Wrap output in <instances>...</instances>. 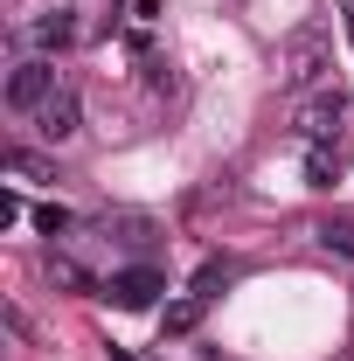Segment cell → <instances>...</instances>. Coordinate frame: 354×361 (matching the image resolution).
Masks as SVG:
<instances>
[{"label": "cell", "instance_id": "7c38bea8", "mask_svg": "<svg viewBox=\"0 0 354 361\" xmlns=\"http://www.w3.org/2000/svg\"><path fill=\"white\" fill-rule=\"evenodd\" d=\"M319 243H326L334 257H348V264H354V223H326V229H319Z\"/></svg>", "mask_w": 354, "mask_h": 361}, {"label": "cell", "instance_id": "3957f363", "mask_svg": "<svg viewBox=\"0 0 354 361\" xmlns=\"http://www.w3.org/2000/svg\"><path fill=\"white\" fill-rule=\"evenodd\" d=\"M341 126H354V97H348L341 84L319 90L312 104H299V139H306V146H312V139H334Z\"/></svg>", "mask_w": 354, "mask_h": 361}, {"label": "cell", "instance_id": "4fadbf2b", "mask_svg": "<svg viewBox=\"0 0 354 361\" xmlns=\"http://www.w3.org/2000/svg\"><path fill=\"white\" fill-rule=\"evenodd\" d=\"M35 229H42V236H63V229H77V216L49 202V209H35Z\"/></svg>", "mask_w": 354, "mask_h": 361}, {"label": "cell", "instance_id": "6da1fadb", "mask_svg": "<svg viewBox=\"0 0 354 361\" xmlns=\"http://www.w3.org/2000/svg\"><path fill=\"white\" fill-rule=\"evenodd\" d=\"M160 292H167V278H160V271H153V264H133V271H111V278L97 285V299H111L118 313H146V306H153Z\"/></svg>", "mask_w": 354, "mask_h": 361}, {"label": "cell", "instance_id": "8992f818", "mask_svg": "<svg viewBox=\"0 0 354 361\" xmlns=\"http://www.w3.org/2000/svg\"><path fill=\"white\" fill-rule=\"evenodd\" d=\"M341 167H348V146H334V139H312V146H306V180H312V188H334Z\"/></svg>", "mask_w": 354, "mask_h": 361}, {"label": "cell", "instance_id": "ba28073f", "mask_svg": "<svg viewBox=\"0 0 354 361\" xmlns=\"http://www.w3.org/2000/svg\"><path fill=\"white\" fill-rule=\"evenodd\" d=\"M7 174H21V180H56V167H49L42 153H28V146H7Z\"/></svg>", "mask_w": 354, "mask_h": 361}, {"label": "cell", "instance_id": "30bf717a", "mask_svg": "<svg viewBox=\"0 0 354 361\" xmlns=\"http://www.w3.org/2000/svg\"><path fill=\"white\" fill-rule=\"evenodd\" d=\"M49 278H56V285H70V292H97V285H90V271L70 264V257H56V264H49Z\"/></svg>", "mask_w": 354, "mask_h": 361}, {"label": "cell", "instance_id": "9c48e42d", "mask_svg": "<svg viewBox=\"0 0 354 361\" xmlns=\"http://www.w3.org/2000/svg\"><path fill=\"white\" fill-rule=\"evenodd\" d=\"M222 285H229V264H216V257H209V264L195 271V299H202V306H209V299H216Z\"/></svg>", "mask_w": 354, "mask_h": 361}, {"label": "cell", "instance_id": "277c9868", "mask_svg": "<svg viewBox=\"0 0 354 361\" xmlns=\"http://www.w3.org/2000/svg\"><path fill=\"white\" fill-rule=\"evenodd\" d=\"M326 70H334V56H326V35H319V28H306V35L292 42V56H285V84L306 90V84H319Z\"/></svg>", "mask_w": 354, "mask_h": 361}, {"label": "cell", "instance_id": "8fae6325", "mask_svg": "<svg viewBox=\"0 0 354 361\" xmlns=\"http://www.w3.org/2000/svg\"><path fill=\"white\" fill-rule=\"evenodd\" d=\"M195 319H202V299H195V292H188V299H181V306H167V319H160V326H167V334H188V326H195Z\"/></svg>", "mask_w": 354, "mask_h": 361}, {"label": "cell", "instance_id": "5b68a950", "mask_svg": "<svg viewBox=\"0 0 354 361\" xmlns=\"http://www.w3.org/2000/svg\"><path fill=\"white\" fill-rule=\"evenodd\" d=\"M77 126H84V104H77V90L56 84V97H49L42 111H35V133L56 146V139H77Z\"/></svg>", "mask_w": 354, "mask_h": 361}, {"label": "cell", "instance_id": "52a82bcc", "mask_svg": "<svg viewBox=\"0 0 354 361\" xmlns=\"http://www.w3.org/2000/svg\"><path fill=\"white\" fill-rule=\"evenodd\" d=\"M28 42L42 49V56H56V49L77 42V21H70V14H42V21H28Z\"/></svg>", "mask_w": 354, "mask_h": 361}, {"label": "cell", "instance_id": "7a4b0ae2", "mask_svg": "<svg viewBox=\"0 0 354 361\" xmlns=\"http://www.w3.org/2000/svg\"><path fill=\"white\" fill-rule=\"evenodd\" d=\"M49 97H56V63L49 56H28V63L7 70V104L14 111H42Z\"/></svg>", "mask_w": 354, "mask_h": 361}, {"label": "cell", "instance_id": "5bb4252c", "mask_svg": "<svg viewBox=\"0 0 354 361\" xmlns=\"http://www.w3.org/2000/svg\"><path fill=\"white\" fill-rule=\"evenodd\" d=\"M348 42H354V21H348Z\"/></svg>", "mask_w": 354, "mask_h": 361}]
</instances>
